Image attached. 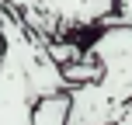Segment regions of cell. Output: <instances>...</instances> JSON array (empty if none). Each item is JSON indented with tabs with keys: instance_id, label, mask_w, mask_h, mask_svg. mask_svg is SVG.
<instances>
[{
	"instance_id": "obj_2",
	"label": "cell",
	"mask_w": 132,
	"mask_h": 125,
	"mask_svg": "<svg viewBox=\"0 0 132 125\" xmlns=\"http://www.w3.org/2000/svg\"><path fill=\"white\" fill-rule=\"evenodd\" d=\"M84 52L101 63V77L66 87L70 90L66 125H115L122 108L132 101V28L108 18L104 24H97Z\"/></svg>"
},
{
	"instance_id": "obj_1",
	"label": "cell",
	"mask_w": 132,
	"mask_h": 125,
	"mask_svg": "<svg viewBox=\"0 0 132 125\" xmlns=\"http://www.w3.org/2000/svg\"><path fill=\"white\" fill-rule=\"evenodd\" d=\"M52 90H66V80L45 38L0 4V125H31L35 97Z\"/></svg>"
},
{
	"instance_id": "obj_3",
	"label": "cell",
	"mask_w": 132,
	"mask_h": 125,
	"mask_svg": "<svg viewBox=\"0 0 132 125\" xmlns=\"http://www.w3.org/2000/svg\"><path fill=\"white\" fill-rule=\"evenodd\" d=\"M11 7L28 31L42 35L45 42L52 38H73L80 31L94 35L97 24H104L115 14V0H0Z\"/></svg>"
},
{
	"instance_id": "obj_4",
	"label": "cell",
	"mask_w": 132,
	"mask_h": 125,
	"mask_svg": "<svg viewBox=\"0 0 132 125\" xmlns=\"http://www.w3.org/2000/svg\"><path fill=\"white\" fill-rule=\"evenodd\" d=\"M66 115H70V90L42 94L31 104V125H66Z\"/></svg>"
}]
</instances>
